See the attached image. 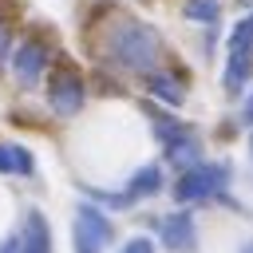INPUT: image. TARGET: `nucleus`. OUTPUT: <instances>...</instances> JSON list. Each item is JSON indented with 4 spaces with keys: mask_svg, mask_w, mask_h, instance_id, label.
I'll list each match as a JSON object with an SVG mask.
<instances>
[{
    "mask_svg": "<svg viewBox=\"0 0 253 253\" xmlns=\"http://www.w3.org/2000/svg\"><path fill=\"white\" fill-rule=\"evenodd\" d=\"M83 99H87V87H83V75H79L75 67L51 71V79H47V107H51L59 119H71V115L83 107Z\"/></svg>",
    "mask_w": 253,
    "mask_h": 253,
    "instance_id": "obj_5",
    "label": "nucleus"
},
{
    "mask_svg": "<svg viewBox=\"0 0 253 253\" xmlns=\"http://www.w3.org/2000/svg\"><path fill=\"white\" fill-rule=\"evenodd\" d=\"M123 253H154V241H150V237H130V241L123 245Z\"/></svg>",
    "mask_w": 253,
    "mask_h": 253,
    "instance_id": "obj_14",
    "label": "nucleus"
},
{
    "mask_svg": "<svg viewBox=\"0 0 253 253\" xmlns=\"http://www.w3.org/2000/svg\"><path fill=\"white\" fill-rule=\"evenodd\" d=\"M16 253H51V229L40 210H28L24 229L16 233Z\"/></svg>",
    "mask_w": 253,
    "mask_h": 253,
    "instance_id": "obj_8",
    "label": "nucleus"
},
{
    "mask_svg": "<svg viewBox=\"0 0 253 253\" xmlns=\"http://www.w3.org/2000/svg\"><path fill=\"white\" fill-rule=\"evenodd\" d=\"M166 146V162L174 166V170H190V166H198L202 162V142H198V134L186 126L182 134H174L170 142H162Z\"/></svg>",
    "mask_w": 253,
    "mask_h": 253,
    "instance_id": "obj_9",
    "label": "nucleus"
},
{
    "mask_svg": "<svg viewBox=\"0 0 253 253\" xmlns=\"http://www.w3.org/2000/svg\"><path fill=\"white\" fill-rule=\"evenodd\" d=\"M8 51H12V32H8V24L0 20V63L8 59Z\"/></svg>",
    "mask_w": 253,
    "mask_h": 253,
    "instance_id": "obj_15",
    "label": "nucleus"
},
{
    "mask_svg": "<svg viewBox=\"0 0 253 253\" xmlns=\"http://www.w3.org/2000/svg\"><path fill=\"white\" fill-rule=\"evenodd\" d=\"M146 87H150L154 99H162V103H170V107H182V103H186V83H182L178 75H170V71H150V75H146Z\"/></svg>",
    "mask_w": 253,
    "mask_h": 253,
    "instance_id": "obj_10",
    "label": "nucleus"
},
{
    "mask_svg": "<svg viewBox=\"0 0 253 253\" xmlns=\"http://www.w3.org/2000/svg\"><path fill=\"white\" fill-rule=\"evenodd\" d=\"M43 67H47V47L40 40H20L16 51H12V71L24 87H36L43 79Z\"/></svg>",
    "mask_w": 253,
    "mask_h": 253,
    "instance_id": "obj_6",
    "label": "nucleus"
},
{
    "mask_svg": "<svg viewBox=\"0 0 253 253\" xmlns=\"http://www.w3.org/2000/svg\"><path fill=\"white\" fill-rule=\"evenodd\" d=\"M158 190H162V170H158V166H142V170L130 178L126 198L134 202V198H150V194H158Z\"/></svg>",
    "mask_w": 253,
    "mask_h": 253,
    "instance_id": "obj_12",
    "label": "nucleus"
},
{
    "mask_svg": "<svg viewBox=\"0 0 253 253\" xmlns=\"http://www.w3.org/2000/svg\"><path fill=\"white\" fill-rule=\"evenodd\" d=\"M158 241H162L166 253H194V245H198L194 217L190 213H166L158 221Z\"/></svg>",
    "mask_w": 253,
    "mask_h": 253,
    "instance_id": "obj_7",
    "label": "nucleus"
},
{
    "mask_svg": "<svg viewBox=\"0 0 253 253\" xmlns=\"http://www.w3.org/2000/svg\"><path fill=\"white\" fill-rule=\"evenodd\" d=\"M32 170H36V158H32L28 146H20V142H0V174H20V178H28Z\"/></svg>",
    "mask_w": 253,
    "mask_h": 253,
    "instance_id": "obj_11",
    "label": "nucleus"
},
{
    "mask_svg": "<svg viewBox=\"0 0 253 253\" xmlns=\"http://www.w3.org/2000/svg\"><path fill=\"white\" fill-rule=\"evenodd\" d=\"M107 51L119 67L134 71V75H150L158 71V59H162V40L150 24H138V20H123L111 28L107 36Z\"/></svg>",
    "mask_w": 253,
    "mask_h": 253,
    "instance_id": "obj_1",
    "label": "nucleus"
},
{
    "mask_svg": "<svg viewBox=\"0 0 253 253\" xmlns=\"http://www.w3.org/2000/svg\"><path fill=\"white\" fill-rule=\"evenodd\" d=\"M182 16H186V20H194V24H217L221 4H217V0H186Z\"/></svg>",
    "mask_w": 253,
    "mask_h": 253,
    "instance_id": "obj_13",
    "label": "nucleus"
},
{
    "mask_svg": "<svg viewBox=\"0 0 253 253\" xmlns=\"http://www.w3.org/2000/svg\"><path fill=\"white\" fill-rule=\"evenodd\" d=\"M241 253H253V241H245V245H241Z\"/></svg>",
    "mask_w": 253,
    "mask_h": 253,
    "instance_id": "obj_17",
    "label": "nucleus"
},
{
    "mask_svg": "<svg viewBox=\"0 0 253 253\" xmlns=\"http://www.w3.org/2000/svg\"><path fill=\"white\" fill-rule=\"evenodd\" d=\"M241 115H245V123H253V99L245 103V111H241Z\"/></svg>",
    "mask_w": 253,
    "mask_h": 253,
    "instance_id": "obj_16",
    "label": "nucleus"
},
{
    "mask_svg": "<svg viewBox=\"0 0 253 253\" xmlns=\"http://www.w3.org/2000/svg\"><path fill=\"white\" fill-rule=\"evenodd\" d=\"M111 237H115L111 217L99 213L95 206L79 202V206H75V229H71V245H75V253H107Z\"/></svg>",
    "mask_w": 253,
    "mask_h": 253,
    "instance_id": "obj_4",
    "label": "nucleus"
},
{
    "mask_svg": "<svg viewBox=\"0 0 253 253\" xmlns=\"http://www.w3.org/2000/svg\"><path fill=\"white\" fill-rule=\"evenodd\" d=\"M253 79V12L233 24L229 32V63H225V91L241 95Z\"/></svg>",
    "mask_w": 253,
    "mask_h": 253,
    "instance_id": "obj_3",
    "label": "nucleus"
},
{
    "mask_svg": "<svg viewBox=\"0 0 253 253\" xmlns=\"http://www.w3.org/2000/svg\"><path fill=\"white\" fill-rule=\"evenodd\" d=\"M229 186V166L225 162H198L190 170L178 174L174 182V198L182 206H194V202H210V198H221Z\"/></svg>",
    "mask_w": 253,
    "mask_h": 253,
    "instance_id": "obj_2",
    "label": "nucleus"
}]
</instances>
